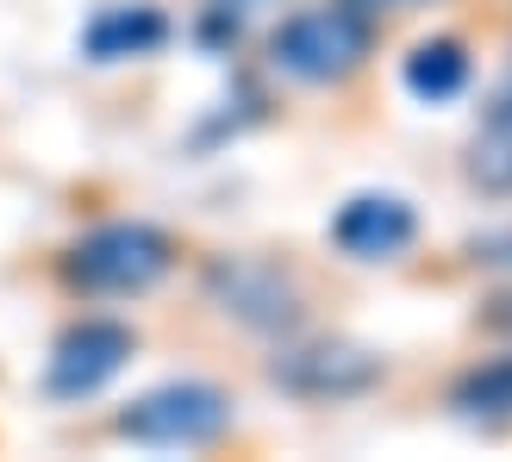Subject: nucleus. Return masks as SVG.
Masks as SVG:
<instances>
[{
  "label": "nucleus",
  "mask_w": 512,
  "mask_h": 462,
  "mask_svg": "<svg viewBox=\"0 0 512 462\" xmlns=\"http://www.w3.org/2000/svg\"><path fill=\"white\" fill-rule=\"evenodd\" d=\"M169 269H175V244H169V231L144 225V219L94 225L88 238H75L69 256H63V281H69L75 294H94V300L150 294Z\"/></svg>",
  "instance_id": "nucleus-1"
},
{
  "label": "nucleus",
  "mask_w": 512,
  "mask_h": 462,
  "mask_svg": "<svg viewBox=\"0 0 512 462\" xmlns=\"http://www.w3.org/2000/svg\"><path fill=\"white\" fill-rule=\"evenodd\" d=\"M375 50V19H363L356 7H306L294 19L275 25L269 38V63L281 75H294V82H344V75L363 69V57Z\"/></svg>",
  "instance_id": "nucleus-2"
},
{
  "label": "nucleus",
  "mask_w": 512,
  "mask_h": 462,
  "mask_svg": "<svg viewBox=\"0 0 512 462\" xmlns=\"http://www.w3.org/2000/svg\"><path fill=\"white\" fill-rule=\"evenodd\" d=\"M225 425H232V400H225L213 381H169V388H150V394H138V400L113 419L119 438L150 444V450H194V444H213Z\"/></svg>",
  "instance_id": "nucleus-3"
},
{
  "label": "nucleus",
  "mask_w": 512,
  "mask_h": 462,
  "mask_svg": "<svg viewBox=\"0 0 512 462\" xmlns=\"http://www.w3.org/2000/svg\"><path fill=\"white\" fill-rule=\"evenodd\" d=\"M269 381L294 400H350L369 394L381 381V356L350 344V338H319V344H294L269 363Z\"/></svg>",
  "instance_id": "nucleus-4"
},
{
  "label": "nucleus",
  "mask_w": 512,
  "mask_h": 462,
  "mask_svg": "<svg viewBox=\"0 0 512 462\" xmlns=\"http://www.w3.org/2000/svg\"><path fill=\"white\" fill-rule=\"evenodd\" d=\"M132 350H138V338L119 319H82V325H69L63 338H57V350H50L44 394L50 400H88V394H100L125 363H132Z\"/></svg>",
  "instance_id": "nucleus-5"
},
{
  "label": "nucleus",
  "mask_w": 512,
  "mask_h": 462,
  "mask_svg": "<svg viewBox=\"0 0 512 462\" xmlns=\"http://www.w3.org/2000/svg\"><path fill=\"white\" fill-rule=\"evenodd\" d=\"M207 294H213L219 313H232L250 331L300 325V288L275 263H256V256H219L207 269Z\"/></svg>",
  "instance_id": "nucleus-6"
},
{
  "label": "nucleus",
  "mask_w": 512,
  "mask_h": 462,
  "mask_svg": "<svg viewBox=\"0 0 512 462\" xmlns=\"http://www.w3.org/2000/svg\"><path fill=\"white\" fill-rule=\"evenodd\" d=\"M413 238H419V213L400 194H356L331 219V244L356 263H394Z\"/></svg>",
  "instance_id": "nucleus-7"
},
{
  "label": "nucleus",
  "mask_w": 512,
  "mask_h": 462,
  "mask_svg": "<svg viewBox=\"0 0 512 462\" xmlns=\"http://www.w3.org/2000/svg\"><path fill=\"white\" fill-rule=\"evenodd\" d=\"M169 44V13L132 0V7H100L82 32V57L88 63H125V57H150Z\"/></svg>",
  "instance_id": "nucleus-8"
},
{
  "label": "nucleus",
  "mask_w": 512,
  "mask_h": 462,
  "mask_svg": "<svg viewBox=\"0 0 512 462\" xmlns=\"http://www.w3.org/2000/svg\"><path fill=\"white\" fill-rule=\"evenodd\" d=\"M406 88H413L419 100H456L469 88V50L456 38H425L413 57H406Z\"/></svg>",
  "instance_id": "nucleus-9"
},
{
  "label": "nucleus",
  "mask_w": 512,
  "mask_h": 462,
  "mask_svg": "<svg viewBox=\"0 0 512 462\" xmlns=\"http://www.w3.org/2000/svg\"><path fill=\"white\" fill-rule=\"evenodd\" d=\"M450 406L463 419H512V356H494V363H475L456 375Z\"/></svg>",
  "instance_id": "nucleus-10"
},
{
  "label": "nucleus",
  "mask_w": 512,
  "mask_h": 462,
  "mask_svg": "<svg viewBox=\"0 0 512 462\" xmlns=\"http://www.w3.org/2000/svg\"><path fill=\"white\" fill-rule=\"evenodd\" d=\"M469 182L494 200H512V132H494L488 125V138H481L475 157H469Z\"/></svg>",
  "instance_id": "nucleus-11"
},
{
  "label": "nucleus",
  "mask_w": 512,
  "mask_h": 462,
  "mask_svg": "<svg viewBox=\"0 0 512 462\" xmlns=\"http://www.w3.org/2000/svg\"><path fill=\"white\" fill-rule=\"evenodd\" d=\"M344 7H356L363 19H381V13H419V7H431V0H344Z\"/></svg>",
  "instance_id": "nucleus-12"
},
{
  "label": "nucleus",
  "mask_w": 512,
  "mask_h": 462,
  "mask_svg": "<svg viewBox=\"0 0 512 462\" xmlns=\"http://www.w3.org/2000/svg\"><path fill=\"white\" fill-rule=\"evenodd\" d=\"M488 325H494V331H512V281L488 294Z\"/></svg>",
  "instance_id": "nucleus-13"
},
{
  "label": "nucleus",
  "mask_w": 512,
  "mask_h": 462,
  "mask_svg": "<svg viewBox=\"0 0 512 462\" xmlns=\"http://www.w3.org/2000/svg\"><path fill=\"white\" fill-rule=\"evenodd\" d=\"M488 125H494V132H512V88H500V94H494V107H488Z\"/></svg>",
  "instance_id": "nucleus-14"
},
{
  "label": "nucleus",
  "mask_w": 512,
  "mask_h": 462,
  "mask_svg": "<svg viewBox=\"0 0 512 462\" xmlns=\"http://www.w3.org/2000/svg\"><path fill=\"white\" fill-rule=\"evenodd\" d=\"M213 7H225V13H232V7H238V13H250V7H269V0H213Z\"/></svg>",
  "instance_id": "nucleus-15"
}]
</instances>
